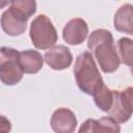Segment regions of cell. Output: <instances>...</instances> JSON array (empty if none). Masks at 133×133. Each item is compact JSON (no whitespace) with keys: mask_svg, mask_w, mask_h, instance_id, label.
<instances>
[{"mask_svg":"<svg viewBox=\"0 0 133 133\" xmlns=\"http://www.w3.org/2000/svg\"><path fill=\"white\" fill-rule=\"evenodd\" d=\"M87 48L91 51L104 73H113L119 68L121 59L114 45L113 36L109 30H94L88 36Z\"/></svg>","mask_w":133,"mask_h":133,"instance_id":"6da1fadb","label":"cell"},{"mask_svg":"<svg viewBox=\"0 0 133 133\" xmlns=\"http://www.w3.org/2000/svg\"><path fill=\"white\" fill-rule=\"evenodd\" d=\"M74 76L79 89L89 96H92L99 85L104 82L94 60L92 54L87 51L81 53L76 58Z\"/></svg>","mask_w":133,"mask_h":133,"instance_id":"7a4b0ae2","label":"cell"},{"mask_svg":"<svg viewBox=\"0 0 133 133\" xmlns=\"http://www.w3.org/2000/svg\"><path fill=\"white\" fill-rule=\"evenodd\" d=\"M29 35L32 45L39 50L52 48L57 39V31L51 20L46 15H38L30 24Z\"/></svg>","mask_w":133,"mask_h":133,"instance_id":"3957f363","label":"cell"},{"mask_svg":"<svg viewBox=\"0 0 133 133\" xmlns=\"http://www.w3.org/2000/svg\"><path fill=\"white\" fill-rule=\"evenodd\" d=\"M20 52L14 48L2 47L0 50V80L4 85L19 83L24 71L20 63Z\"/></svg>","mask_w":133,"mask_h":133,"instance_id":"277c9868","label":"cell"},{"mask_svg":"<svg viewBox=\"0 0 133 133\" xmlns=\"http://www.w3.org/2000/svg\"><path fill=\"white\" fill-rule=\"evenodd\" d=\"M107 113L118 124L130 119L133 113V86L124 90H113V102Z\"/></svg>","mask_w":133,"mask_h":133,"instance_id":"5b68a950","label":"cell"},{"mask_svg":"<svg viewBox=\"0 0 133 133\" xmlns=\"http://www.w3.org/2000/svg\"><path fill=\"white\" fill-rule=\"evenodd\" d=\"M27 21L28 18L12 6L4 10L1 15V27L10 36L23 34L27 27Z\"/></svg>","mask_w":133,"mask_h":133,"instance_id":"8992f818","label":"cell"},{"mask_svg":"<svg viewBox=\"0 0 133 133\" xmlns=\"http://www.w3.org/2000/svg\"><path fill=\"white\" fill-rule=\"evenodd\" d=\"M45 62L55 71L68 69L73 62V55L64 45L53 46L44 54Z\"/></svg>","mask_w":133,"mask_h":133,"instance_id":"52a82bcc","label":"cell"},{"mask_svg":"<svg viewBox=\"0 0 133 133\" xmlns=\"http://www.w3.org/2000/svg\"><path fill=\"white\" fill-rule=\"evenodd\" d=\"M88 34V25L81 18L70 20L62 30V37L66 44L77 46L82 44Z\"/></svg>","mask_w":133,"mask_h":133,"instance_id":"ba28073f","label":"cell"},{"mask_svg":"<svg viewBox=\"0 0 133 133\" xmlns=\"http://www.w3.org/2000/svg\"><path fill=\"white\" fill-rule=\"evenodd\" d=\"M50 125L53 131L57 133H72L76 130L77 118L72 110L61 107L53 112Z\"/></svg>","mask_w":133,"mask_h":133,"instance_id":"9c48e42d","label":"cell"},{"mask_svg":"<svg viewBox=\"0 0 133 133\" xmlns=\"http://www.w3.org/2000/svg\"><path fill=\"white\" fill-rule=\"evenodd\" d=\"M121 131L118 123L110 116H104L100 119L88 118L80 127L79 132H116Z\"/></svg>","mask_w":133,"mask_h":133,"instance_id":"30bf717a","label":"cell"},{"mask_svg":"<svg viewBox=\"0 0 133 133\" xmlns=\"http://www.w3.org/2000/svg\"><path fill=\"white\" fill-rule=\"evenodd\" d=\"M114 28L127 34L133 35V5L132 4H124L122 5L113 18Z\"/></svg>","mask_w":133,"mask_h":133,"instance_id":"8fae6325","label":"cell"},{"mask_svg":"<svg viewBox=\"0 0 133 133\" xmlns=\"http://www.w3.org/2000/svg\"><path fill=\"white\" fill-rule=\"evenodd\" d=\"M20 63L26 74H36L44 65V56L36 50H24L20 52Z\"/></svg>","mask_w":133,"mask_h":133,"instance_id":"7c38bea8","label":"cell"},{"mask_svg":"<svg viewBox=\"0 0 133 133\" xmlns=\"http://www.w3.org/2000/svg\"><path fill=\"white\" fill-rule=\"evenodd\" d=\"M92 97H94L95 104L102 111L107 112L111 108V105L113 102V90L109 89L104 82L99 85V87L92 94Z\"/></svg>","mask_w":133,"mask_h":133,"instance_id":"4fadbf2b","label":"cell"},{"mask_svg":"<svg viewBox=\"0 0 133 133\" xmlns=\"http://www.w3.org/2000/svg\"><path fill=\"white\" fill-rule=\"evenodd\" d=\"M116 48L121 61L130 68L133 66V39L122 37L117 41Z\"/></svg>","mask_w":133,"mask_h":133,"instance_id":"5bb4252c","label":"cell"},{"mask_svg":"<svg viewBox=\"0 0 133 133\" xmlns=\"http://www.w3.org/2000/svg\"><path fill=\"white\" fill-rule=\"evenodd\" d=\"M11 6L26 16L28 19L33 16L36 11V1L35 0H12Z\"/></svg>","mask_w":133,"mask_h":133,"instance_id":"9a60e30c","label":"cell"},{"mask_svg":"<svg viewBox=\"0 0 133 133\" xmlns=\"http://www.w3.org/2000/svg\"><path fill=\"white\" fill-rule=\"evenodd\" d=\"M11 1L12 0H1V8H3L6 4H8V3H11Z\"/></svg>","mask_w":133,"mask_h":133,"instance_id":"2e32d148","label":"cell"},{"mask_svg":"<svg viewBox=\"0 0 133 133\" xmlns=\"http://www.w3.org/2000/svg\"><path fill=\"white\" fill-rule=\"evenodd\" d=\"M130 71H131V74L133 75V66H131V68H130Z\"/></svg>","mask_w":133,"mask_h":133,"instance_id":"e0dca14e","label":"cell"}]
</instances>
